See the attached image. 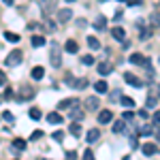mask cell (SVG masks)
Instances as JSON below:
<instances>
[{"instance_id": "cell-1", "label": "cell", "mask_w": 160, "mask_h": 160, "mask_svg": "<svg viewBox=\"0 0 160 160\" xmlns=\"http://www.w3.org/2000/svg\"><path fill=\"white\" fill-rule=\"evenodd\" d=\"M49 62H51V66L53 68H60L62 66V58H60V45L58 43H51V47H49Z\"/></svg>"}, {"instance_id": "cell-2", "label": "cell", "mask_w": 160, "mask_h": 160, "mask_svg": "<svg viewBox=\"0 0 160 160\" xmlns=\"http://www.w3.org/2000/svg\"><path fill=\"white\" fill-rule=\"evenodd\" d=\"M19 62H22V51H19V49H15L13 53H9V56H7L4 64H7V66H17Z\"/></svg>"}, {"instance_id": "cell-3", "label": "cell", "mask_w": 160, "mask_h": 160, "mask_svg": "<svg viewBox=\"0 0 160 160\" xmlns=\"http://www.w3.org/2000/svg\"><path fill=\"white\" fill-rule=\"evenodd\" d=\"M37 2L41 4V9H43L45 15H49V13L56 9V4H58V0H37Z\"/></svg>"}, {"instance_id": "cell-4", "label": "cell", "mask_w": 160, "mask_h": 160, "mask_svg": "<svg viewBox=\"0 0 160 160\" xmlns=\"http://www.w3.org/2000/svg\"><path fill=\"white\" fill-rule=\"evenodd\" d=\"M124 81H126V83H130L132 88H143V81H141L137 75H132V73H126V75H124Z\"/></svg>"}, {"instance_id": "cell-5", "label": "cell", "mask_w": 160, "mask_h": 160, "mask_svg": "<svg viewBox=\"0 0 160 160\" xmlns=\"http://www.w3.org/2000/svg\"><path fill=\"white\" fill-rule=\"evenodd\" d=\"M83 115H86V111L81 109L79 105H75L73 109H71V120H75V122H81V120H83Z\"/></svg>"}, {"instance_id": "cell-6", "label": "cell", "mask_w": 160, "mask_h": 160, "mask_svg": "<svg viewBox=\"0 0 160 160\" xmlns=\"http://www.w3.org/2000/svg\"><path fill=\"white\" fill-rule=\"evenodd\" d=\"M130 62L132 64H139V66H148L149 64V60L145 56H141V53H130Z\"/></svg>"}, {"instance_id": "cell-7", "label": "cell", "mask_w": 160, "mask_h": 160, "mask_svg": "<svg viewBox=\"0 0 160 160\" xmlns=\"http://www.w3.org/2000/svg\"><path fill=\"white\" fill-rule=\"evenodd\" d=\"M71 17H73V11H71V9H62V11H58V22H60V24H66Z\"/></svg>"}, {"instance_id": "cell-8", "label": "cell", "mask_w": 160, "mask_h": 160, "mask_svg": "<svg viewBox=\"0 0 160 160\" xmlns=\"http://www.w3.org/2000/svg\"><path fill=\"white\" fill-rule=\"evenodd\" d=\"M111 120H113V113H111L109 109H102V111L98 113V122H100V124H109Z\"/></svg>"}, {"instance_id": "cell-9", "label": "cell", "mask_w": 160, "mask_h": 160, "mask_svg": "<svg viewBox=\"0 0 160 160\" xmlns=\"http://www.w3.org/2000/svg\"><path fill=\"white\" fill-rule=\"evenodd\" d=\"M141 149H143L145 156H154V154H158V145H156V143H145Z\"/></svg>"}, {"instance_id": "cell-10", "label": "cell", "mask_w": 160, "mask_h": 160, "mask_svg": "<svg viewBox=\"0 0 160 160\" xmlns=\"http://www.w3.org/2000/svg\"><path fill=\"white\" fill-rule=\"evenodd\" d=\"M75 105H77V100H75V98H66V100H60V102H58V109H60V111H64V109H73Z\"/></svg>"}, {"instance_id": "cell-11", "label": "cell", "mask_w": 160, "mask_h": 160, "mask_svg": "<svg viewBox=\"0 0 160 160\" xmlns=\"http://www.w3.org/2000/svg\"><path fill=\"white\" fill-rule=\"evenodd\" d=\"M111 37L115 38V41H126V32H124V28H113V30H111Z\"/></svg>"}, {"instance_id": "cell-12", "label": "cell", "mask_w": 160, "mask_h": 160, "mask_svg": "<svg viewBox=\"0 0 160 160\" xmlns=\"http://www.w3.org/2000/svg\"><path fill=\"white\" fill-rule=\"evenodd\" d=\"M94 90H96V94H107L109 92V83L107 81H96L94 83Z\"/></svg>"}, {"instance_id": "cell-13", "label": "cell", "mask_w": 160, "mask_h": 160, "mask_svg": "<svg viewBox=\"0 0 160 160\" xmlns=\"http://www.w3.org/2000/svg\"><path fill=\"white\" fill-rule=\"evenodd\" d=\"M47 122H51V124H60V122H64V118H62L58 111H53V113H47Z\"/></svg>"}, {"instance_id": "cell-14", "label": "cell", "mask_w": 160, "mask_h": 160, "mask_svg": "<svg viewBox=\"0 0 160 160\" xmlns=\"http://www.w3.org/2000/svg\"><path fill=\"white\" fill-rule=\"evenodd\" d=\"M32 96H34V90H32V88H28V86L22 88V96H19V100H28V98H32Z\"/></svg>"}, {"instance_id": "cell-15", "label": "cell", "mask_w": 160, "mask_h": 160, "mask_svg": "<svg viewBox=\"0 0 160 160\" xmlns=\"http://www.w3.org/2000/svg\"><path fill=\"white\" fill-rule=\"evenodd\" d=\"M94 28H96V30H105V28H107V17L98 15V17L94 19Z\"/></svg>"}, {"instance_id": "cell-16", "label": "cell", "mask_w": 160, "mask_h": 160, "mask_svg": "<svg viewBox=\"0 0 160 160\" xmlns=\"http://www.w3.org/2000/svg\"><path fill=\"white\" fill-rule=\"evenodd\" d=\"M98 137H100V132H98V130H96V128H92V130L88 132L86 141H88V143H96V141H98Z\"/></svg>"}, {"instance_id": "cell-17", "label": "cell", "mask_w": 160, "mask_h": 160, "mask_svg": "<svg viewBox=\"0 0 160 160\" xmlns=\"http://www.w3.org/2000/svg\"><path fill=\"white\" fill-rule=\"evenodd\" d=\"M43 77H45V68H43V66H34V68H32V79H43Z\"/></svg>"}, {"instance_id": "cell-18", "label": "cell", "mask_w": 160, "mask_h": 160, "mask_svg": "<svg viewBox=\"0 0 160 160\" xmlns=\"http://www.w3.org/2000/svg\"><path fill=\"white\" fill-rule=\"evenodd\" d=\"M64 49L68 51V53H77V51H79V45H77L75 41H66V45H64Z\"/></svg>"}, {"instance_id": "cell-19", "label": "cell", "mask_w": 160, "mask_h": 160, "mask_svg": "<svg viewBox=\"0 0 160 160\" xmlns=\"http://www.w3.org/2000/svg\"><path fill=\"white\" fill-rule=\"evenodd\" d=\"M100 75H109L111 73V64H107V62H98V68H96Z\"/></svg>"}, {"instance_id": "cell-20", "label": "cell", "mask_w": 160, "mask_h": 160, "mask_svg": "<svg viewBox=\"0 0 160 160\" xmlns=\"http://www.w3.org/2000/svg\"><path fill=\"white\" fill-rule=\"evenodd\" d=\"M86 107H88V109H92V111L98 109V98H96V96H90V98L86 100Z\"/></svg>"}, {"instance_id": "cell-21", "label": "cell", "mask_w": 160, "mask_h": 160, "mask_svg": "<svg viewBox=\"0 0 160 160\" xmlns=\"http://www.w3.org/2000/svg\"><path fill=\"white\" fill-rule=\"evenodd\" d=\"M73 88H77V90H83V88H88V79H86V77L75 79V81H73Z\"/></svg>"}, {"instance_id": "cell-22", "label": "cell", "mask_w": 160, "mask_h": 160, "mask_svg": "<svg viewBox=\"0 0 160 160\" xmlns=\"http://www.w3.org/2000/svg\"><path fill=\"white\" fill-rule=\"evenodd\" d=\"M68 130H71V135L79 137V135H81V124H79V122H73V124H71V128H68Z\"/></svg>"}, {"instance_id": "cell-23", "label": "cell", "mask_w": 160, "mask_h": 160, "mask_svg": "<svg viewBox=\"0 0 160 160\" xmlns=\"http://www.w3.org/2000/svg\"><path fill=\"white\" fill-rule=\"evenodd\" d=\"M32 45H34V47H43V45H45V37H41V34L32 37Z\"/></svg>"}, {"instance_id": "cell-24", "label": "cell", "mask_w": 160, "mask_h": 160, "mask_svg": "<svg viewBox=\"0 0 160 160\" xmlns=\"http://www.w3.org/2000/svg\"><path fill=\"white\" fill-rule=\"evenodd\" d=\"M88 45H90V47H92L94 51L100 47V43H98V38H96V37H88Z\"/></svg>"}, {"instance_id": "cell-25", "label": "cell", "mask_w": 160, "mask_h": 160, "mask_svg": "<svg viewBox=\"0 0 160 160\" xmlns=\"http://www.w3.org/2000/svg\"><path fill=\"white\" fill-rule=\"evenodd\" d=\"M13 148L22 152V149H26V141L24 139H13Z\"/></svg>"}, {"instance_id": "cell-26", "label": "cell", "mask_w": 160, "mask_h": 160, "mask_svg": "<svg viewBox=\"0 0 160 160\" xmlns=\"http://www.w3.org/2000/svg\"><path fill=\"white\" fill-rule=\"evenodd\" d=\"M28 115H30L32 120H41V115H43V113H41V109H37V107H32V109L28 111Z\"/></svg>"}, {"instance_id": "cell-27", "label": "cell", "mask_w": 160, "mask_h": 160, "mask_svg": "<svg viewBox=\"0 0 160 160\" xmlns=\"http://www.w3.org/2000/svg\"><path fill=\"white\" fill-rule=\"evenodd\" d=\"M4 38H7L9 43H17V41H19V34H15V32H4Z\"/></svg>"}, {"instance_id": "cell-28", "label": "cell", "mask_w": 160, "mask_h": 160, "mask_svg": "<svg viewBox=\"0 0 160 160\" xmlns=\"http://www.w3.org/2000/svg\"><path fill=\"white\" fill-rule=\"evenodd\" d=\"M124 122H126V120L122 118V120H118V122L113 124V132H122L124 130Z\"/></svg>"}, {"instance_id": "cell-29", "label": "cell", "mask_w": 160, "mask_h": 160, "mask_svg": "<svg viewBox=\"0 0 160 160\" xmlns=\"http://www.w3.org/2000/svg\"><path fill=\"white\" fill-rule=\"evenodd\" d=\"M145 107H148V109H154V107H156V96H154V94H148V102H145Z\"/></svg>"}, {"instance_id": "cell-30", "label": "cell", "mask_w": 160, "mask_h": 160, "mask_svg": "<svg viewBox=\"0 0 160 160\" xmlns=\"http://www.w3.org/2000/svg\"><path fill=\"white\" fill-rule=\"evenodd\" d=\"M120 100H122V105H124V107H135V100H132V98H128V96H122Z\"/></svg>"}, {"instance_id": "cell-31", "label": "cell", "mask_w": 160, "mask_h": 160, "mask_svg": "<svg viewBox=\"0 0 160 160\" xmlns=\"http://www.w3.org/2000/svg\"><path fill=\"white\" fill-rule=\"evenodd\" d=\"M83 160H96L94 152H92V149H86V152H83Z\"/></svg>"}, {"instance_id": "cell-32", "label": "cell", "mask_w": 160, "mask_h": 160, "mask_svg": "<svg viewBox=\"0 0 160 160\" xmlns=\"http://www.w3.org/2000/svg\"><path fill=\"white\" fill-rule=\"evenodd\" d=\"M2 120H7V122H11V124H13V120H15V115H13L11 111H4V113H2Z\"/></svg>"}, {"instance_id": "cell-33", "label": "cell", "mask_w": 160, "mask_h": 160, "mask_svg": "<svg viewBox=\"0 0 160 160\" xmlns=\"http://www.w3.org/2000/svg\"><path fill=\"white\" fill-rule=\"evenodd\" d=\"M152 132H154L152 126H143V128H141V135H143V137H152Z\"/></svg>"}, {"instance_id": "cell-34", "label": "cell", "mask_w": 160, "mask_h": 160, "mask_svg": "<svg viewBox=\"0 0 160 160\" xmlns=\"http://www.w3.org/2000/svg\"><path fill=\"white\" fill-rule=\"evenodd\" d=\"M81 62H83L86 66H92V64H94V58H92V56H83V58H81Z\"/></svg>"}, {"instance_id": "cell-35", "label": "cell", "mask_w": 160, "mask_h": 160, "mask_svg": "<svg viewBox=\"0 0 160 160\" xmlns=\"http://www.w3.org/2000/svg\"><path fill=\"white\" fill-rule=\"evenodd\" d=\"M4 98H7V100H13V98H15V92H13L11 88H9V90H4Z\"/></svg>"}, {"instance_id": "cell-36", "label": "cell", "mask_w": 160, "mask_h": 160, "mask_svg": "<svg viewBox=\"0 0 160 160\" xmlns=\"http://www.w3.org/2000/svg\"><path fill=\"white\" fill-rule=\"evenodd\" d=\"M53 139H56L58 143H60V141H64V132H62V130H56V132H53Z\"/></svg>"}, {"instance_id": "cell-37", "label": "cell", "mask_w": 160, "mask_h": 160, "mask_svg": "<svg viewBox=\"0 0 160 160\" xmlns=\"http://www.w3.org/2000/svg\"><path fill=\"white\" fill-rule=\"evenodd\" d=\"M41 137H43V132H41V130H34V132L30 135V141H38Z\"/></svg>"}, {"instance_id": "cell-38", "label": "cell", "mask_w": 160, "mask_h": 160, "mask_svg": "<svg viewBox=\"0 0 160 160\" xmlns=\"http://www.w3.org/2000/svg\"><path fill=\"white\" fill-rule=\"evenodd\" d=\"M149 37H152V30H143L141 32V41H148Z\"/></svg>"}, {"instance_id": "cell-39", "label": "cell", "mask_w": 160, "mask_h": 160, "mask_svg": "<svg viewBox=\"0 0 160 160\" xmlns=\"http://www.w3.org/2000/svg\"><path fill=\"white\" fill-rule=\"evenodd\" d=\"M132 118H135V113H132V111H126V113H124V120H126V122H130Z\"/></svg>"}, {"instance_id": "cell-40", "label": "cell", "mask_w": 160, "mask_h": 160, "mask_svg": "<svg viewBox=\"0 0 160 160\" xmlns=\"http://www.w3.org/2000/svg\"><path fill=\"white\" fill-rule=\"evenodd\" d=\"M152 120H154V124H156V126H160V111H156V113H154V118H152Z\"/></svg>"}, {"instance_id": "cell-41", "label": "cell", "mask_w": 160, "mask_h": 160, "mask_svg": "<svg viewBox=\"0 0 160 160\" xmlns=\"http://www.w3.org/2000/svg\"><path fill=\"white\" fill-rule=\"evenodd\" d=\"M126 4H128V7H139L141 0H126Z\"/></svg>"}, {"instance_id": "cell-42", "label": "cell", "mask_w": 160, "mask_h": 160, "mask_svg": "<svg viewBox=\"0 0 160 160\" xmlns=\"http://www.w3.org/2000/svg\"><path fill=\"white\" fill-rule=\"evenodd\" d=\"M66 160H77V154L75 152H66Z\"/></svg>"}, {"instance_id": "cell-43", "label": "cell", "mask_w": 160, "mask_h": 160, "mask_svg": "<svg viewBox=\"0 0 160 160\" xmlns=\"http://www.w3.org/2000/svg\"><path fill=\"white\" fill-rule=\"evenodd\" d=\"M130 148H132V149L139 148V141H137V137H132V139H130Z\"/></svg>"}, {"instance_id": "cell-44", "label": "cell", "mask_w": 160, "mask_h": 160, "mask_svg": "<svg viewBox=\"0 0 160 160\" xmlns=\"http://www.w3.org/2000/svg\"><path fill=\"white\" fill-rule=\"evenodd\" d=\"M4 83H7V77H4V73H2V71H0V86H4Z\"/></svg>"}, {"instance_id": "cell-45", "label": "cell", "mask_w": 160, "mask_h": 160, "mask_svg": "<svg viewBox=\"0 0 160 160\" xmlns=\"http://www.w3.org/2000/svg\"><path fill=\"white\" fill-rule=\"evenodd\" d=\"M2 2H4V4H13V0H2Z\"/></svg>"}, {"instance_id": "cell-46", "label": "cell", "mask_w": 160, "mask_h": 160, "mask_svg": "<svg viewBox=\"0 0 160 160\" xmlns=\"http://www.w3.org/2000/svg\"><path fill=\"white\" fill-rule=\"evenodd\" d=\"M66 2H75V0H66Z\"/></svg>"}, {"instance_id": "cell-47", "label": "cell", "mask_w": 160, "mask_h": 160, "mask_svg": "<svg viewBox=\"0 0 160 160\" xmlns=\"http://www.w3.org/2000/svg\"><path fill=\"white\" fill-rule=\"evenodd\" d=\"M158 141H160V132H158Z\"/></svg>"}]
</instances>
